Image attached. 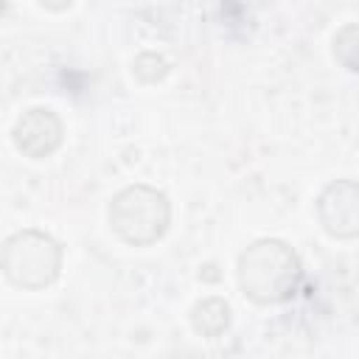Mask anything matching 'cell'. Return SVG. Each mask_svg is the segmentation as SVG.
<instances>
[{"instance_id": "obj_1", "label": "cell", "mask_w": 359, "mask_h": 359, "mask_svg": "<svg viewBox=\"0 0 359 359\" xmlns=\"http://www.w3.org/2000/svg\"><path fill=\"white\" fill-rule=\"evenodd\" d=\"M236 278L244 297L258 306H275L297 292L303 266L289 244L278 238H258L238 255Z\"/></svg>"}, {"instance_id": "obj_2", "label": "cell", "mask_w": 359, "mask_h": 359, "mask_svg": "<svg viewBox=\"0 0 359 359\" xmlns=\"http://www.w3.org/2000/svg\"><path fill=\"white\" fill-rule=\"evenodd\" d=\"M109 224L115 236L132 247H149L160 241L171 224L168 196L151 185H129L109 202Z\"/></svg>"}, {"instance_id": "obj_3", "label": "cell", "mask_w": 359, "mask_h": 359, "mask_svg": "<svg viewBox=\"0 0 359 359\" xmlns=\"http://www.w3.org/2000/svg\"><path fill=\"white\" fill-rule=\"evenodd\" d=\"M62 247L42 230H20L0 247V272L17 289H45L59 278Z\"/></svg>"}, {"instance_id": "obj_4", "label": "cell", "mask_w": 359, "mask_h": 359, "mask_svg": "<svg viewBox=\"0 0 359 359\" xmlns=\"http://www.w3.org/2000/svg\"><path fill=\"white\" fill-rule=\"evenodd\" d=\"M317 219L334 238L359 236V188L353 180H337L317 196Z\"/></svg>"}, {"instance_id": "obj_5", "label": "cell", "mask_w": 359, "mask_h": 359, "mask_svg": "<svg viewBox=\"0 0 359 359\" xmlns=\"http://www.w3.org/2000/svg\"><path fill=\"white\" fill-rule=\"evenodd\" d=\"M11 137H14L17 151H22L31 160H42V157H50L62 146L65 126H62V121H59V115L53 109L31 107L28 112L20 115Z\"/></svg>"}, {"instance_id": "obj_6", "label": "cell", "mask_w": 359, "mask_h": 359, "mask_svg": "<svg viewBox=\"0 0 359 359\" xmlns=\"http://www.w3.org/2000/svg\"><path fill=\"white\" fill-rule=\"evenodd\" d=\"M191 325L202 337H219L230 325V306L222 297H205L191 309Z\"/></svg>"}, {"instance_id": "obj_7", "label": "cell", "mask_w": 359, "mask_h": 359, "mask_svg": "<svg viewBox=\"0 0 359 359\" xmlns=\"http://www.w3.org/2000/svg\"><path fill=\"white\" fill-rule=\"evenodd\" d=\"M132 73L143 84H157V81H163L168 76V62L160 53H154V50H143V53L135 56Z\"/></svg>"}, {"instance_id": "obj_8", "label": "cell", "mask_w": 359, "mask_h": 359, "mask_svg": "<svg viewBox=\"0 0 359 359\" xmlns=\"http://www.w3.org/2000/svg\"><path fill=\"white\" fill-rule=\"evenodd\" d=\"M334 53L348 70H356V25H345L334 36Z\"/></svg>"}]
</instances>
